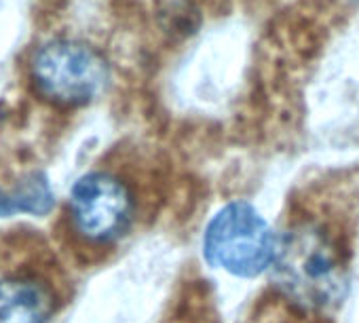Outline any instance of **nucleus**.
Masks as SVG:
<instances>
[{
  "instance_id": "nucleus-1",
  "label": "nucleus",
  "mask_w": 359,
  "mask_h": 323,
  "mask_svg": "<svg viewBox=\"0 0 359 323\" xmlns=\"http://www.w3.org/2000/svg\"><path fill=\"white\" fill-rule=\"evenodd\" d=\"M271 277L277 289L304 312H330L348 296V268L336 241L313 222L277 237Z\"/></svg>"
},
{
  "instance_id": "nucleus-2",
  "label": "nucleus",
  "mask_w": 359,
  "mask_h": 323,
  "mask_svg": "<svg viewBox=\"0 0 359 323\" xmlns=\"http://www.w3.org/2000/svg\"><path fill=\"white\" fill-rule=\"evenodd\" d=\"M277 237L264 216L248 201L220 207L203 233V258L210 266L239 279H254L271 270Z\"/></svg>"
},
{
  "instance_id": "nucleus-3",
  "label": "nucleus",
  "mask_w": 359,
  "mask_h": 323,
  "mask_svg": "<svg viewBox=\"0 0 359 323\" xmlns=\"http://www.w3.org/2000/svg\"><path fill=\"white\" fill-rule=\"evenodd\" d=\"M30 76L45 99L57 106H87L106 91L110 66L91 45L55 39L34 51Z\"/></svg>"
},
{
  "instance_id": "nucleus-4",
  "label": "nucleus",
  "mask_w": 359,
  "mask_h": 323,
  "mask_svg": "<svg viewBox=\"0 0 359 323\" xmlns=\"http://www.w3.org/2000/svg\"><path fill=\"white\" fill-rule=\"evenodd\" d=\"M68 214L74 231L85 241L110 245L129 233L135 218V199L121 178L108 172H91L74 182Z\"/></svg>"
},
{
  "instance_id": "nucleus-5",
  "label": "nucleus",
  "mask_w": 359,
  "mask_h": 323,
  "mask_svg": "<svg viewBox=\"0 0 359 323\" xmlns=\"http://www.w3.org/2000/svg\"><path fill=\"white\" fill-rule=\"evenodd\" d=\"M53 306L51 289L39 279H0V323H49Z\"/></svg>"
},
{
  "instance_id": "nucleus-6",
  "label": "nucleus",
  "mask_w": 359,
  "mask_h": 323,
  "mask_svg": "<svg viewBox=\"0 0 359 323\" xmlns=\"http://www.w3.org/2000/svg\"><path fill=\"white\" fill-rule=\"evenodd\" d=\"M55 205V195L45 174L36 172L22 180L11 193L0 188V220L28 214L34 218L47 216Z\"/></svg>"
}]
</instances>
